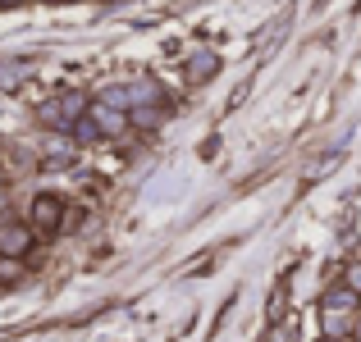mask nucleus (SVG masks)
Returning <instances> with one entry per match:
<instances>
[{
    "label": "nucleus",
    "instance_id": "obj_1",
    "mask_svg": "<svg viewBox=\"0 0 361 342\" xmlns=\"http://www.w3.org/2000/svg\"><path fill=\"white\" fill-rule=\"evenodd\" d=\"M27 224H32V233H60L64 228V196L55 192H37L32 205H27Z\"/></svg>",
    "mask_w": 361,
    "mask_h": 342
},
{
    "label": "nucleus",
    "instance_id": "obj_2",
    "mask_svg": "<svg viewBox=\"0 0 361 342\" xmlns=\"http://www.w3.org/2000/svg\"><path fill=\"white\" fill-rule=\"evenodd\" d=\"M37 246V233L27 220H9L0 224V260H27Z\"/></svg>",
    "mask_w": 361,
    "mask_h": 342
},
{
    "label": "nucleus",
    "instance_id": "obj_3",
    "mask_svg": "<svg viewBox=\"0 0 361 342\" xmlns=\"http://www.w3.org/2000/svg\"><path fill=\"white\" fill-rule=\"evenodd\" d=\"M92 101L78 96V91H64V96H55L51 106H42V123H51V128H73V123L87 114Z\"/></svg>",
    "mask_w": 361,
    "mask_h": 342
},
{
    "label": "nucleus",
    "instance_id": "obj_4",
    "mask_svg": "<svg viewBox=\"0 0 361 342\" xmlns=\"http://www.w3.org/2000/svg\"><path fill=\"white\" fill-rule=\"evenodd\" d=\"M87 123L97 128V137H106V141H115V137H123V132L133 128L128 110H115V106H106V101H92L87 106Z\"/></svg>",
    "mask_w": 361,
    "mask_h": 342
},
{
    "label": "nucleus",
    "instance_id": "obj_5",
    "mask_svg": "<svg viewBox=\"0 0 361 342\" xmlns=\"http://www.w3.org/2000/svg\"><path fill=\"white\" fill-rule=\"evenodd\" d=\"M357 315H361V310H334V306H320V338H329V342L353 338Z\"/></svg>",
    "mask_w": 361,
    "mask_h": 342
},
{
    "label": "nucleus",
    "instance_id": "obj_6",
    "mask_svg": "<svg viewBox=\"0 0 361 342\" xmlns=\"http://www.w3.org/2000/svg\"><path fill=\"white\" fill-rule=\"evenodd\" d=\"M123 91H128V110H142V106H165V91H160L151 78H142V82H123Z\"/></svg>",
    "mask_w": 361,
    "mask_h": 342
},
{
    "label": "nucleus",
    "instance_id": "obj_7",
    "mask_svg": "<svg viewBox=\"0 0 361 342\" xmlns=\"http://www.w3.org/2000/svg\"><path fill=\"white\" fill-rule=\"evenodd\" d=\"M320 306H334V310H361V297L348 283H334V288H325L320 292Z\"/></svg>",
    "mask_w": 361,
    "mask_h": 342
},
{
    "label": "nucleus",
    "instance_id": "obj_8",
    "mask_svg": "<svg viewBox=\"0 0 361 342\" xmlns=\"http://www.w3.org/2000/svg\"><path fill=\"white\" fill-rule=\"evenodd\" d=\"M215 69H220V55H215V51H197L192 60H188V82H206V78H215Z\"/></svg>",
    "mask_w": 361,
    "mask_h": 342
},
{
    "label": "nucleus",
    "instance_id": "obj_9",
    "mask_svg": "<svg viewBox=\"0 0 361 342\" xmlns=\"http://www.w3.org/2000/svg\"><path fill=\"white\" fill-rule=\"evenodd\" d=\"M160 119H165V106H142V110H128V123H133V128H142V132L160 128Z\"/></svg>",
    "mask_w": 361,
    "mask_h": 342
},
{
    "label": "nucleus",
    "instance_id": "obj_10",
    "mask_svg": "<svg viewBox=\"0 0 361 342\" xmlns=\"http://www.w3.org/2000/svg\"><path fill=\"white\" fill-rule=\"evenodd\" d=\"M343 283H348V288H353L357 297H361V260H357V265H348V270H343Z\"/></svg>",
    "mask_w": 361,
    "mask_h": 342
},
{
    "label": "nucleus",
    "instance_id": "obj_11",
    "mask_svg": "<svg viewBox=\"0 0 361 342\" xmlns=\"http://www.w3.org/2000/svg\"><path fill=\"white\" fill-rule=\"evenodd\" d=\"M0 279L14 283V279H18V260H0Z\"/></svg>",
    "mask_w": 361,
    "mask_h": 342
},
{
    "label": "nucleus",
    "instance_id": "obj_12",
    "mask_svg": "<svg viewBox=\"0 0 361 342\" xmlns=\"http://www.w3.org/2000/svg\"><path fill=\"white\" fill-rule=\"evenodd\" d=\"M353 342H361V315H357V324H353Z\"/></svg>",
    "mask_w": 361,
    "mask_h": 342
},
{
    "label": "nucleus",
    "instance_id": "obj_13",
    "mask_svg": "<svg viewBox=\"0 0 361 342\" xmlns=\"http://www.w3.org/2000/svg\"><path fill=\"white\" fill-rule=\"evenodd\" d=\"M0 5H23V0H0Z\"/></svg>",
    "mask_w": 361,
    "mask_h": 342
},
{
    "label": "nucleus",
    "instance_id": "obj_14",
    "mask_svg": "<svg viewBox=\"0 0 361 342\" xmlns=\"http://www.w3.org/2000/svg\"><path fill=\"white\" fill-rule=\"evenodd\" d=\"M5 178H9V174H5V169H0V187H5Z\"/></svg>",
    "mask_w": 361,
    "mask_h": 342
},
{
    "label": "nucleus",
    "instance_id": "obj_15",
    "mask_svg": "<svg viewBox=\"0 0 361 342\" xmlns=\"http://www.w3.org/2000/svg\"><path fill=\"white\" fill-rule=\"evenodd\" d=\"M51 5H55V0H51Z\"/></svg>",
    "mask_w": 361,
    "mask_h": 342
}]
</instances>
